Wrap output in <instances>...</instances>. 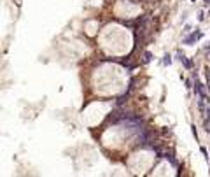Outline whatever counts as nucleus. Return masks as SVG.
<instances>
[{"label":"nucleus","mask_w":210,"mask_h":177,"mask_svg":"<svg viewBox=\"0 0 210 177\" xmlns=\"http://www.w3.org/2000/svg\"><path fill=\"white\" fill-rule=\"evenodd\" d=\"M128 83V75L124 69H121L119 65L105 63L96 72L93 74V89L95 93L102 95V97H112V95H119L124 91Z\"/></svg>","instance_id":"1"},{"label":"nucleus","mask_w":210,"mask_h":177,"mask_svg":"<svg viewBox=\"0 0 210 177\" xmlns=\"http://www.w3.org/2000/svg\"><path fill=\"white\" fill-rule=\"evenodd\" d=\"M100 46L109 56H124L133 48V35L121 25H107L100 34Z\"/></svg>","instance_id":"2"},{"label":"nucleus","mask_w":210,"mask_h":177,"mask_svg":"<svg viewBox=\"0 0 210 177\" xmlns=\"http://www.w3.org/2000/svg\"><path fill=\"white\" fill-rule=\"evenodd\" d=\"M109 109H110V103L102 102V100H96V102L89 103L83 112V123L88 125V126H96V125H100L103 121V118L107 116Z\"/></svg>","instance_id":"3"},{"label":"nucleus","mask_w":210,"mask_h":177,"mask_svg":"<svg viewBox=\"0 0 210 177\" xmlns=\"http://www.w3.org/2000/svg\"><path fill=\"white\" fill-rule=\"evenodd\" d=\"M154 163V154L151 151H137L128 158V168L133 174H145Z\"/></svg>","instance_id":"4"},{"label":"nucleus","mask_w":210,"mask_h":177,"mask_svg":"<svg viewBox=\"0 0 210 177\" xmlns=\"http://www.w3.org/2000/svg\"><path fill=\"white\" fill-rule=\"evenodd\" d=\"M140 5L133 4V2H128V0H121L117 2L116 7H114V12L116 16L123 18V20H130V18H135V16L140 14Z\"/></svg>","instance_id":"5"},{"label":"nucleus","mask_w":210,"mask_h":177,"mask_svg":"<svg viewBox=\"0 0 210 177\" xmlns=\"http://www.w3.org/2000/svg\"><path fill=\"white\" fill-rule=\"evenodd\" d=\"M154 175H173V168L170 167V165H168V163L166 161H163V163H159V165H158L156 168H154Z\"/></svg>","instance_id":"6"},{"label":"nucleus","mask_w":210,"mask_h":177,"mask_svg":"<svg viewBox=\"0 0 210 177\" xmlns=\"http://www.w3.org/2000/svg\"><path fill=\"white\" fill-rule=\"evenodd\" d=\"M96 30H98L96 21H89V23H86V34L88 35H96Z\"/></svg>","instance_id":"7"}]
</instances>
